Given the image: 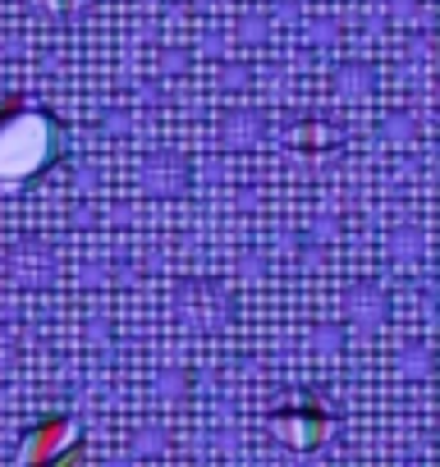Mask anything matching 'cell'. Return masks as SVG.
<instances>
[{
    "label": "cell",
    "instance_id": "obj_1",
    "mask_svg": "<svg viewBox=\"0 0 440 467\" xmlns=\"http://www.w3.org/2000/svg\"><path fill=\"white\" fill-rule=\"evenodd\" d=\"M65 156V129L42 106H5L0 110V188H24L42 170Z\"/></svg>",
    "mask_w": 440,
    "mask_h": 467
},
{
    "label": "cell",
    "instance_id": "obj_2",
    "mask_svg": "<svg viewBox=\"0 0 440 467\" xmlns=\"http://www.w3.org/2000/svg\"><path fill=\"white\" fill-rule=\"evenodd\" d=\"M276 431H280V440H289V444H299V449H312V444L330 431V417H326L317 403H303V408H294V412H280V417H276Z\"/></svg>",
    "mask_w": 440,
    "mask_h": 467
}]
</instances>
